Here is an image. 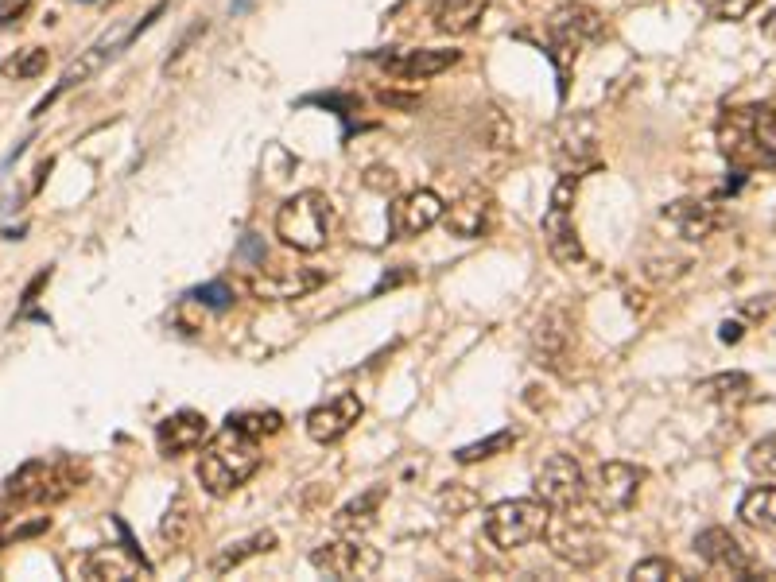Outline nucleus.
Wrapping results in <instances>:
<instances>
[{"label": "nucleus", "mask_w": 776, "mask_h": 582, "mask_svg": "<svg viewBox=\"0 0 776 582\" xmlns=\"http://www.w3.org/2000/svg\"><path fill=\"white\" fill-rule=\"evenodd\" d=\"M718 152L734 171H769L776 167V109L773 105H738L718 117Z\"/></svg>", "instance_id": "f257e3e1"}, {"label": "nucleus", "mask_w": 776, "mask_h": 582, "mask_svg": "<svg viewBox=\"0 0 776 582\" xmlns=\"http://www.w3.org/2000/svg\"><path fill=\"white\" fill-rule=\"evenodd\" d=\"M598 528H602V509L594 501L586 505V497H582L567 509H551L544 536H548V548L559 563H567L575 571H590L606 559V544H602Z\"/></svg>", "instance_id": "f03ea898"}, {"label": "nucleus", "mask_w": 776, "mask_h": 582, "mask_svg": "<svg viewBox=\"0 0 776 582\" xmlns=\"http://www.w3.org/2000/svg\"><path fill=\"white\" fill-rule=\"evenodd\" d=\"M260 470V439H249L241 431L226 427L210 439V447L198 458V485L210 497H229Z\"/></svg>", "instance_id": "7ed1b4c3"}, {"label": "nucleus", "mask_w": 776, "mask_h": 582, "mask_svg": "<svg viewBox=\"0 0 776 582\" xmlns=\"http://www.w3.org/2000/svg\"><path fill=\"white\" fill-rule=\"evenodd\" d=\"M606 35V20L598 8L590 4H563L555 8L548 20V59L559 74V97H567V78L579 63V55L586 47H594Z\"/></svg>", "instance_id": "20e7f679"}, {"label": "nucleus", "mask_w": 776, "mask_h": 582, "mask_svg": "<svg viewBox=\"0 0 776 582\" xmlns=\"http://www.w3.org/2000/svg\"><path fill=\"white\" fill-rule=\"evenodd\" d=\"M334 233V206L323 191H299L276 210V237L295 253H319Z\"/></svg>", "instance_id": "39448f33"}, {"label": "nucleus", "mask_w": 776, "mask_h": 582, "mask_svg": "<svg viewBox=\"0 0 776 582\" xmlns=\"http://www.w3.org/2000/svg\"><path fill=\"white\" fill-rule=\"evenodd\" d=\"M551 509L540 497H513V501H497L489 513H485V540L501 551H517L532 540L544 536L548 528Z\"/></svg>", "instance_id": "423d86ee"}, {"label": "nucleus", "mask_w": 776, "mask_h": 582, "mask_svg": "<svg viewBox=\"0 0 776 582\" xmlns=\"http://www.w3.org/2000/svg\"><path fill=\"white\" fill-rule=\"evenodd\" d=\"M551 163H555L559 175H571V179H582L586 171H594L602 163L594 113H567V117H559V125L551 129Z\"/></svg>", "instance_id": "0eeeda50"}, {"label": "nucleus", "mask_w": 776, "mask_h": 582, "mask_svg": "<svg viewBox=\"0 0 776 582\" xmlns=\"http://www.w3.org/2000/svg\"><path fill=\"white\" fill-rule=\"evenodd\" d=\"M575 194H579V179H571V175H563L559 183H555V191H551V202L548 210H544V241H548V253L555 264H563V268H575L582 264V241H579V229H575V218H571V206H575Z\"/></svg>", "instance_id": "6e6552de"}, {"label": "nucleus", "mask_w": 776, "mask_h": 582, "mask_svg": "<svg viewBox=\"0 0 776 582\" xmlns=\"http://www.w3.org/2000/svg\"><path fill=\"white\" fill-rule=\"evenodd\" d=\"M311 567L326 579H373L381 571V551L369 548L365 536H338L311 551Z\"/></svg>", "instance_id": "1a4fd4ad"}, {"label": "nucleus", "mask_w": 776, "mask_h": 582, "mask_svg": "<svg viewBox=\"0 0 776 582\" xmlns=\"http://www.w3.org/2000/svg\"><path fill=\"white\" fill-rule=\"evenodd\" d=\"M695 551L699 559L718 571V575H730V579H776V571L757 567V559L745 551V544L730 532V528H707L695 536Z\"/></svg>", "instance_id": "9d476101"}, {"label": "nucleus", "mask_w": 776, "mask_h": 582, "mask_svg": "<svg viewBox=\"0 0 776 582\" xmlns=\"http://www.w3.org/2000/svg\"><path fill=\"white\" fill-rule=\"evenodd\" d=\"M571 354H575V323H571V311L555 303L540 315V323L532 330V361L540 369L563 373Z\"/></svg>", "instance_id": "9b49d317"}, {"label": "nucleus", "mask_w": 776, "mask_h": 582, "mask_svg": "<svg viewBox=\"0 0 776 582\" xmlns=\"http://www.w3.org/2000/svg\"><path fill=\"white\" fill-rule=\"evenodd\" d=\"M645 478L648 470L645 466H633V462H606V466H598L590 493H594V505L602 509V517L633 509V501L641 497Z\"/></svg>", "instance_id": "f8f14e48"}, {"label": "nucleus", "mask_w": 776, "mask_h": 582, "mask_svg": "<svg viewBox=\"0 0 776 582\" xmlns=\"http://www.w3.org/2000/svg\"><path fill=\"white\" fill-rule=\"evenodd\" d=\"M536 497L548 509H567L586 497V474H582L579 458L571 454H551L548 462L536 470Z\"/></svg>", "instance_id": "ddd939ff"}, {"label": "nucleus", "mask_w": 776, "mask_h": 582, "mask_svg": "<svg viewBox=\"0 0 776 582\" xmlns=\"http://www.w3.org/2000/svg\"><path fill=\"white\" fill-rule=\"evenodd\" d=\"M443 198L435 191H408L404 198H396L392 202V214H388V233L396 237V241H408V237H420L427 233L431 226H439L443 222Z\"/></svg>", "instance_id": "4468645a"}, {"label": "nucleus", "mask_w": 776, "mask_h": 582, "mask_svg": "<svg viewBox=\"0 0 776 582\" xmlns=\"http://www.w3.org/2000/svg\"><path fill=\"white\" fill-rule=\"evenodd\" d=\"M361 412H365V404H361L357 392H338L334 400H326V404L307 412V435L315 443H323V447H334V443H342L354 431Z\"/></svg>", "instance_id": "2eb2a0df"}, {"label": "nucleus", "mask_w": 776, "mask_h": 582, "mask_svg": "<svg viewBox=\"0 0 776 582\" xmlns=\"http://www.w3.org/2000/svg\"><path fill=\"white\" fill-rule=\"evenodd\" d=\"M326 284L323 268H268V272H257L249 280V291L264 299V303H288V299H303L311 291H319Z\"/></svg>", "instance_id": "dca6fc26"}, {"label": "nucleus", "mask_w": 776, "mask_h": 582, "mask_svg": "<svg viewBox=\"0 0 776 582\" xmlns=\"http://www.w3.org/2000/svg\"><path fill=\"white\" fill-rule=\"evenodd\" d=\"M206 439H210V420L202 412H191V408L156 423V443H160L163 458H183V454L202 451Z\"/></svg>", "instance_id": "f3484780"}, {"label": "nucleus", "mask_w": 776, "mask_h": 582, "mask_svg": "<svg viewBox=\"0 0 776 582\" xmlns=\"http://www.w3.org/2000/svg\"><path fill=\"white\" fill-rule=\"evenodd\" d=\"M443 226H447V233L462 237V241L482 237L485 229L493 226V194L482 191V187L462 191L454 198V206L443 210Z\"/></svg>", "instance_id": "a211bd4d"}, {"label": "nucleus", "mask_w": 776, "mask_h": 582, "mask_svg": "<svg viewBox=\"0 0 776 582\" xmlns=\"http://www.w3.org/2000/svg\"><path fill=\"white\" fill-rule=\"evenodd\" d=\"M458 51H447V47H416V51H396V55H385L381 66H385L392 78L400 82H423V78H435V74H447L451 66H458Z\"/></svg>", "instance_id": "6ab92c4d"}, {"label": "nucleus", "mask_w": 776, "mask_h": 582, "mask_svg": "<svg viewBox=\"0 0 776 582\" xmlns=\"http://www.w3.org/2000/svg\"><path fill=\"white\" fill-rule=\"evenodd\" d=\"M668 226L676 229L683 241H707L722 229V210L711 206V202H699V198H679V202H668L664 214H660Z\"/></svg>", "instance_id": "aec40b11"}, {"label": "nucleus", "mask_w": 776, "mask_h": 582, "mask_svg": "<svg viewBox=\"0 0 776 582\" xmlns=\"http://www.w3.org/2000/svg\"><path fill=\"white\" fill-rule=\"evenodd\" d=\"M121 51H125V43H97V47H90V51H86V55H82L78 63L66 66L63 78L55 82V90H51V94H47L43 101H39V105H35L32 117H43V113H47V109H51V105H55V101H59V97H63L66 90H74V86H82L86 78H94L97 70L109 63L113 55H121Z\"/></svg>", "instance_id": "412c9836"}, {"label": "nucleus", "mask_w": 776, "mask_h": 582, "mask_svg": "<svg viewBox=\"0 0 776 582\" xmlns=\"http://www.w3.org/2000/svg\"><path fill=\"white\" fill-rule=\"evenodd\" d=\"M388 497L385 485H373V489H365L361 497H354L350 505H342L338 513H334V532L338 536H365L373 524H377V513H381V501Z\"/></svg>", "instance_id": "4be33fe9"}, {"label": "nucleus", "mask_w": 776, "mask_h": 582, "mask_svg": "<svg viewBox=\"0 0 776 582\" xmlns=\"http://www.w3.org/2000/svg\"><path fill=\"white\" fill-rule=\"evenodd\" d=\"M140 571H152V567H144L132 551H117V548H97L90 551L86 559H82V575L94 582H125V579H136Z\"/></svg>", "instance_id": "5701e85b"}, {"label": "nucleus", "mask_w": 776, "mask_h": 582, "mask_svg": "<svg viewBox=\"0 0 776 582\" xmlns=\"http://www.w3.org/2000/svg\"><path fill=\"white\" fill-rule=\"evenodd\" d=\"M485 16V0H431V24L443 35H470Z\"/></svg>", "instance_id": "b1692460"}, {"label": "nucleus", "mask_w": 776, "mask_h": 582, "mask_svg": "<svg viewBox=\"0 0 776 582\" xmlns=\"http://www.w3.org/2000/svg\"><path fill=\"white\" fill-rule=\"evenodd\" d=\"M194 532H198V509H194L191 493H175L171 505H167V513H163V520H160L163 544L187 548L194 540Z\"/></svg>", "instance_id": "393cba45"}, {"label": "nucleus", "mask_w": 776, "mask_h": 582, "mask_svg": "<svg viewBox=\"0 0 776 582\" xmlns=\"http://www.w3.org/2000/svg\"><path fill=\"white\" fill-rule=\"evenodd\" d=\"M47 462H28L20 466L8 482H4V501L8 505H43V489H47Z\"/></svg>", "instance_id": "a878e982"}, {"label": "nucleus", "mask_w": 776, "mask_h": 582, "mask_svg": "<svg viewBox=\"0 0 776 582\" xmlns=\"http://www.w3.org/2000/svg\"><path fill=\"white\" fill-rule=\"evenodd\" d=\"M276 544H280L276 532H257V536H249V540H237V544H229V548H222L214 559H210V571H214V575H229V571L241 567L245 559L264 555V551H272Z\"/></svg>", "instance_id": "bb28decb"}, {"label": "nucleus", "mask_w": 776, "mask_h": 582, "mask_svg": "<svg viewBox=\"0 0 776 582\" xmlns=\"http://www.w3.org/2000/svg\"><path fill=\"white\" fill-rule=\"evenodd\" d=\"M749 392H753V377H749V373H718V377H707V381L699 385V396L722 404V408L745 404Z\"/></svg>", "instance_id": "cd10ccee"}, {"label": "nucleus", "mask_w": 776, "mask_h": 582, "mask_svg": "<svg viewBox=\"0 0 776 582\" xmlns=\"http://www.w3.org/2000/svg\"><path fill=\"white\" fill-rule=\"evenodd\" d=\"M738 517L749 528H776V485H757L749 489L738 505Z\"/></svg>", "instance_id": "c85d7f7f"}, {"label": "nucleus", "mask_w": 776, "mask_h": 582, "mask_svg": "<svg viewBox=\"0 0 776 582\" xmlns=\"http://www.w3.org/2000/svg\"><path fill=\"white\" fill-rule=\"evenodd\" d=\"M226 427L249 435V439H268V435H280L284 431V416L272 412V408L268 412H233L226 420Z\"/></svg>", "instance_id": "c756f323"}, {"label": "nucleus", "mask_w": 776, "mask_h": 582, "mask_svg": "<svg viewBox=\"0 0 776 582\" xmlns=\"http://www.w3.org/2000/svg\"><path fill=\"white\" fill-rule=\"evenodd\" d=\"M47 63H51V55L43 47H28V51H16L8 63L0 66V74L12 78V82H24V78H39L47 70Z\"/></svg>", "instance_id": "7c9ffc66"}, {"label": "nucleus", "mask_w": 776, "mask_h": 582, "mask_svg": "<svg viewBox=\"0 0 776 582\" xmlns=\"http://www.w3.org/2000/svg\"><path fill=\"white\" fill-rule=\"evenodd\" d=\"M513 443H517V431H497V435H489V439H478V443L454 451V458H458L462 466H474V462H485V458H493V454L509 451Z\"/></svg>", "instance_id": "2f4dec72"}, {"label": "nucleus", "mask_w": 776, "mask_h": 582, "mask_svg": "<svg viewBox=\"0 0 776 582\" xmlns=\"http://www.w3.org/2000/svg\"><path fill=\"white\" fill-rule=\"evenodd\" d=\"M745 466H749V474H757V478H776V431L773 435H761V439L749 447Z\"/></svg>", "instance_id": "473e14b6"}, {"label": "nucleus", "mask_w": 776, "mask_h": 582, "mask_svg": "<svg viewBox=\"0 0 776 582\" xmlns=\"http://www.w3.org/2000/svg\"><path fill=\"white\" fill-rule=\"evenodd\" d=\"M629 579H641V582H660V579H683V571H679L672 559H641V563H633L629 567Z\"/></svg>", "instance_id": "72a5a7b5"}, {"label": "nucleus", "mask_w": 776, "mask_h": 582, "mask_svg": "<svg viewBox=\"0 0 776 582\" xmlns=\"http://www.w3.org/2000/svg\"><path fill=\"white\" fill-rule=\"evenodd\" d=\"M478 505V493L474 489H466L462 482H451L443 493H439V509L443 513H451V517H462L466 509H474Z\"/></svg>", "instance_id": "f704fd0d"}, {"label": "nucleus", "mask_w": 776, "mask_h": 582, "mask_svg": "<svg viewBox=\"0 0 776 582\" xmlns=\"http://www.w3.org/2000/svg\"><path fill=\"white\" fill-rule=\"evenodd\" d=\"M187 299L202 303V307H210V311H226V307H233V288H229L226 280H214V284H202V288H194Z\"/></svg>", "instance_id": "c9c22d12"}, {"label": "nucleus", "mask_w": 776, "mask_h": 582, "mask_svg": "<svg viewBox=\"0 0 776 582\" xmlns=\"http://www.w3.org/2000/svg\"><path fill=\"white\" fill-rule=\"evenodd\" d=\"M757 8V0H711V16L722 24H738Z\"/></svg>", "instance_id": "e433bc0d"}, {"label": "nucleus", "mask_w": 776, "mask_h": 582, "mask_svg": "<svg viewBox=\"0 0 776 582\" xmlns=\"http://www.w3.org/2000/svg\"><path fill=\"white\" fill-rule=\"evenodd\" d=\"M206 32H210V24H206V20H198V24H194L191 32H183V39H179V47H175V51H171V59L163 63V74H171L175 66L183 63V59L191 55V47H194V43H198V39H202V35H206Z\"/></svg>", "instance_id": "4c0bfd02"}, {"label": "nucleus", "mask_w": 776, "mask_h": 582, "mask_svg": "<svg viewBox=\"0 0 776 582\" xmlns=\"http://www.w3.org/2000/svg\"><path fill=\"white\" fill-rule=\"evenodd\" d=\"M32 12V0H0V28H16Z\"/></svg>", "instance_id": "58836bf2"}, {"label": "nucleus", "mask_w": 776, "mask_h": 582, "mask_svg": "<svg viewBox=\"0 0 776 582\" xmlns=\"http://www.w3.org/2000/svg\"><path fill=\"white\" fill-rule=\"evenodd\" d=\"M47 528H51V517H35L32 524H20V528H12L4 540H32V536L47 532Z\"/></svg>", "instance_id": "ea45409f"}, {"label": "nucleus", "mask_w": 776, "mask_h": 582, "mask_svg": "<svg viewBox=\"0 0 776 582\" xmlns=\"http://www.w3.org/2000/svg\"><path fill=\"white\" fill-rule=\"evenodd\" d=\"M47 280H51V268H43V272H39V276H35L32 284H28V288H24V303H35V295H39V288H43V284H47Z\"/></svg>", "instance_id": "a19ab883"}, {"label": "nucleus", "mask_w": 776, "mask_h": 582, "mask_svg": "<svg viewBox=\"0 0 776 582\" xmlns=\"http://www.w3.org/2000/svg\"><path fill=\"white\" fill-rule=\"evenodd\" d=\"M773 311V299H761V303H745V315L749 319H765Z\"/></svg>", "instance_id": "79ce46f5"}, {"label": "nucleus", "mask_w": 776, "mask_h": 582, "mask_svg": "<svg viewBox=\"0 0 776 582\" xmlns=\"http://www.w3.org/2000/svg\"><path fill=\"white\" fill-rule=\"evenodd\" d=\"M718 338L722 342H742V323H722L718 326Z\"/></svg>", "instance_id": "37998d69"}, {"label": "nucleus", "mask_w": 776, "mask_h": 582, "mask_svg": "<svg viewBox=\"0 0 776 582\" xmlns=\"http://www.w3.org/2000/svg\"><path fill=\"white\" fill-rule=\"evenodd\" d=\"M381 101H385V105H404V109H416V105H420L416 97H396V94H381Z\"/></svg>", "instance_id": "c03bdc74"}, {"label": "nucleus", "mask_w": 776, "mask_h": 582, "mask_svg": "<svg viewBox=\"0 0 776 582\" xmlns=\"http://www.w3.org/2000/svg\"><path fill=\"white\" fill-rule=\"evenodd\" d=\"M51 167H55V160H43V163H39V171H35V191L43 187V179H47V171H51Z\"/></svg>", "instance_id": "a18cd8bd"}, {"label": "nucleus", "mask_w": 776, "mask_h": 582, "mask_svg": "<svg viewBox=\"0 0 776 582\" xmlns=\"http://www.w3.org/2000/svg\"><path fill=\"white\" fill-rule=\"evenodd\" d=\"M249 8V0H233V12H245Z\"/></svg>", "instance_id": "49530a36"}, {"label": "nucleus", "mask_w": 776, "mask_h": 582, "mask_svg": "<svg viewBox=\"0 0 776 582\" xmlns=\"http://www.w3.org/2000/svg\"><path fill=\"white\" fill-rule=\"evenodd\" d=\"M769 32L776 35V12H773V16H769Z\"/></svg>", "instance_id": "de8ad7c7"}, {"label": "nucleus", "mask_w": 776, "mask_h": 582, "mask_svg": "<svg viewBox=\"0 0 776 582\" xmlns=\"http://www.w3.org/2000/svg\"><path fill=\"white\" fill-rule=\"evenodd\" d=\"M82 4H94V0H82Z\"/></svg>", "instance_id": "09e8293b"}]
</instances>
